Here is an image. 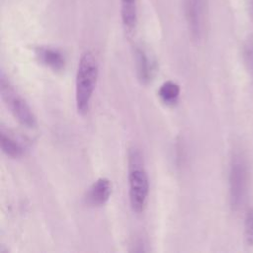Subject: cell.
Here are the masks:
<instances>
[{"label":"cell","mask_w":253,"mask_h":253,"mask_svg":"<svg viewBox=\"0 0 253 253\" xmlns=\"http://www.w3.org/2000/svg\"><path fill=\"white\" fill-rule=\"evenodd\" d=\"M36 55L42 64L53 71H61L65 67V56L57 48L48 46L39 47L36 50Z\"/></svg>","instance_id":"7"},{"label":"cell","mask_w":253,"mask_h":253,"mask_svg":"<svg viewBox=\"0 0 253 253\" xmlns=\"http://www.w3.org/2000/svg\"><path fill=\"white\" fill-rule=\"evenodd\" d=\"M122 20L126 30H133L137 21V10L135 0H121Z\"/></svg>","instance_id":"11"},{"label":"cell","mask_w":253,"mask_h":253,"mask_svg":"<svg viewBox=\"0 0 253 253\" xmlns=\"http://www.w3.org/2000/svg\"><path fill=\"white\" fill-rule=\"evenodd\" d=\"M243 60L250 75L253 77V39H248L242 47Z\"/></svg>","instance_id":"12"},{"label":"cell","mask_w":253,"mask_h":253,"mask_svg":"<svg viewBox=\"0 0 253 253\" xmlns=\"http://www.w3.org/2000/svg\"><path fill=\"white\" fill-rule=\"evenodd\" d=\"M0 144L2 152L11 158H19L25 153L23 143L4 127L0 129Z\"/></svg>","instance_id":"8"},{"label":"cell","mask_w":253,"mask_h":253,"mask_svg":"<svg viewBox=\"0 0 253 253\" xmlns=\"http://www.w3.org/2000/svg\"><path fill=\"white\" fill-rule=\"evenodd\" d=\"M180 86L178 83L168 80L161 84L158 90L160 100L167 106H174L177 104L180 96Z\"/></svg>","instance_id":"10"},{"label":"cell","mask_w":253,"mask_h":253,"mask_svg":"<svg viewBox=\"0 0 253 253\" xmlns=\"http://www.w3.org/2000/svg\"><path fill=\"white\" fill-rule=\"evenodd\" d=\"M247 5H248V10H249L250 16L253 20V0H247Z\"/></svg>","instance_id":"14"},{"label":"cell","mask_w":253,"mask_h":253,"mask_svg":"<svg viewBox=\"0 0 253 253\" xmlns=\"http://www.w3.org/2000/svg\"><path fill=\"white\" fill-rule=\"evenodd\" d=\"M135 69L137 78L142 84H147L151 81L154 73V63L141 48L135 49Z\"/></svg>","instance_id":"9"},{"label":"cell","mask_w":253,"mask_h":253,"mask_svg":"<svg viewBox=\"0 0 253 253\" xmlns=\"http://www.w3.org/2000/svg\"><path fill=\"white\" fill-rule=\"evenodd\" d=\"M112 183L106 177L98 178L87 190L85 194V202L92 207H102L110 199L112 195Z\"/></svg>","instance_id":"6"},{"label":"cell","mask_w":253,"mask_h":253,"mask_svg":"<svg viewBox=\"0 0 253 253\" xmlns=\"http://www.w3.org/2000/svg\"><path fill=\"white\" fill-rule=\"evenodd\" d=\"M99 75V64L90 50L84 51L78 61L75 77V104L79 114L89 111Z\"/></svg>","instance_id":"2"},{"label":"cell","mask_w":253,"mask_h":253,"mask_svg":"<svg viewBox=\"0 0 253 253\" xmlns=\"http://www.w3.org/2000/svg\"><path fill=\"white\" fill-rule=\"evenodd\" d=\"M249 167L245 155L240 151H234L229 162L228 191L229 204L232 211H238L248 193Z\"/></svg>","instance_id":"3"},{"label":"cell","mask_w":253,"mask_h":253,"mask_svg":"<svg viewBox=\"0 0 253 253\" xmlns=\"http://www.w3.org/2000/svg\"><path fill=\"white\" fill-rule=\"evenodd\" d=\"M0 89L2 100L14 118L26 127H35L37 126V118L34 112L3 72L1 73Z\"/></svg>","instance_id":"4"},{"label":"cell","mask_w":253,"mask_h":253,"mask_svg":"<svg viewBox=\"0 0 253 253\" xmlns=\"http://www.w3.org/2000/svg\"><path fill=\"white\" fill-rule=\"evenodd\" d=\"M185 13L192 38L200 41L205 29L206 0H186Z\"/></svg>","instance_id":"5"},{"label":"cell","mask_w":253,"mask_h":253,"mask_svg":"<svg viewBox=\"0 0 253 253\" xmlns=\"http://www.w3.org/2000/svg\"><path fill=\"white\" fill-rule=\"evenodd\" d=\"M244 238L248 246H253V209L248 210L245 214Z\"/></svg>","instance_id":"13"},{"label":"cell","mask_w":253,"mask_h":253,"mask_svg":"<svg viewBox=\"0 0 253 253\" xmlns=\"http://www.w3.org/2000/svg\"><path fill=\"white\" fill-rule=\"evenodd\" d=\"M128 197L133 212H142L147 205L149 195V179L144 166L140 149L132 146L127 154Z\"/></svg>","instance_id":"1"}]
</instances>
